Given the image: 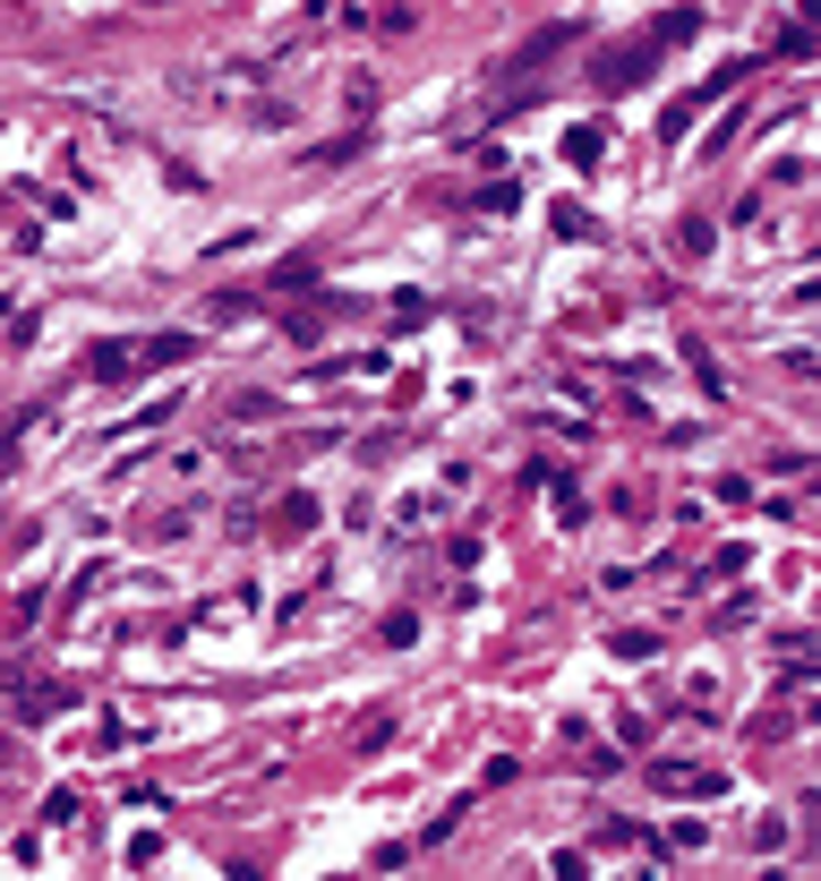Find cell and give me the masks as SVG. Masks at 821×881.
<instances>
[{
	"label": "cell",
	"instance_id": "16",
	"mask_svg": "<svg viewBox=\"0 0 821 881\" xmlns=\"http://www.w3.org/2000/svg\"><path fill=\"white\" fill-rule=\"evenodd\" d=\"M548 223H557L565 240H591V214H582V206H557V214H548Z\"/></svg>",
	"mask_w": 821,
	"mask_h": 881
},
{
	"label": "cell",
	"instance_id": "14",
	"mask_svg": "<svg viewBox=\"0 0 821 881\" xmlns=\"http://www.w3.org/2000/svg\"><path fill=\"white\" fill-rule=\"evenodd\" d=\"M599 839H608V848H642V830H633L624 814H608V821H599Z\"/></svg>",
	"mask_w": 821,
	"mask_h": 881
},
{
	"label": "cell",
	"instance_id": "15",
	"mask_svg": "<svg viewBox=\"0 0 821 881\" xmlns=\"http://www.w3.org/2000/svg\"><path fill=\"white\" fill-rule=\"evenodd\" d=\"M754 848H788V814H761L754 821Z\"/></svg>",
	"mask_w": 821,
	"mask_h": 881
},
{
	"label": "cell",
	"instance_id": "10",
	"mask_svg": "<svg viewBox=\"0 0 821 881\" xmlns=\"http://www.w3.org/2000/svg\"><path fill=\"white\" fill-rule=\"evenodd\" d=\"M428 317H436V300H428V292H402V300H394V317H386V326H394V334H420Z\"/></svg>",
	"mask_w": 821,
	"mask_h": 881
},
{
	"label": "cell",
	"instance_id": "2",
	"mask_svg": "<svg viewBox=\"0 0 821 881\" xmlns=\"http://www.w3.org/2000/svg\"><path fill=\"white\" fill-rule=\"evenodd\" d=\"M676 352H685V368L702 377V394H711V402H727V394H736V386H727V368L711 359V343H702V334H676Z\"/></svg>",
	"mask_w": 821,
	"mask_h": 881
},
{
	"label": "cell",
	"instance_id": "18",
	"mask_svg": "<svg viewBox=\"0 0 821 881\" xmlns=\"http://www.w3.org/2000/svg\"><path fill=\"white\" fill-rule=\"evenodd\" d=\"M608 651H617V659H651V651H659V633H617Z\"/></svg>",
	"mask_w": 821,
	"mask_h": 881
},
{
	"label": "cell",
	"instance_id": "20",
	"mask_svg": "<svg viewBox=\"0 0 821 881\" xmlns=\"http://www.w3.org/2000/svg\"><path fill=\"white\" fill-rule=\"evenodd\" d=\"M164 9H171V0H164Z\"/></svg>",
	"mask_w": 821,
	"mask_h": 881
},
{
	"label": "cell",
	"instance_id": "1",
	"mask_svg": "<svg viewBox=\"0 0 821 881\" xmlns=\"http://www.w3.org/2000/svg\"><path fill=\"white\" fill-rule=\"evenodd\" d=\"M265 77H274V61H214V69H189L180 95L206 103V112H249L265 95Z\"/></svg>",
	"mask_w": 821,
	"mask_h": 881
},
{
	"label": "cell",
	"instance_id": "3",
	"mask_svg": "<svg viewBox=\"0 0 821 881\" xmlns=\"http://www.w3.org/2000/svg\"><path fill=\"white\" fill-rule=\"evenodd\" d=\"M659 69V43H633V52H608L599 61V86H633V77H651Z\"/></svg>",
	"mask_w": 821,
	"mask_h": 881
},
{
	"label": "cell",
	"instance_id": "8",
	"mask_svg": "<svg viewBox=\"0 0 821 881\" xmlns=\"http://www.w3.org/2000/svg\"><path fill=\"white\" fill-rule=\"evenodd\" d=\"M565 43H573V27H548V34H530L523 52H514V69H539V61H557Z\"/></svg>",
	"mask_w": 821,
	"mask_h": 881
},
{
	"label": "cell",
	"instance_id": "4",
	"mask_svg": "<svg viewBox=\"0 0 821 881\" xmlns=\"http://www.w3.org/2000/svg\"><path fill=\"white\" fill-rule=\"evenodd\" d=\"M86 368H95L103 386H120V377H137V343H95V359H86Z\"/></svg>",
	"mask_w": 821,
	"mask_h": 881
},
{
	"label": "cell",
	"instance_id": "6",
	"mask_svg": "<svg viewBox=\"0 0 821 881\" xmlns=\"http://www.w3.org/2000/svg\"><path fill=\"white\" fill-rule=\"evenodd\" d=\"M317 531V496H283V514H274V539H308Z\"/></svg>",
	"mask_w": 821,
	"mask_h": 881
},
{
	"label": "cell",
	"instance_id": "7",
	"mask_svg": "<svg viewBox=\"0 0 821 881\" xmlns=\"http://www.w3.org/2000/svg\"><path fill=\"white\" fill-rule=\"evenodd\" d=\"M43 821H52V830H77V821H86V796H77V787H52V796H43Z\"/></svg>",
	"mask_w": 821,
	"mask_h": 881
},
{
	"label": "cell",
	"instance_id": "17",
	"mask_svg": "<svg viewBox=\"0 0 821 881\" xmlns=\"http://www.w3.org/2000/svg\"><path fill=\"white\" fill-rule=\"evenodd\" d=\"M343 103H351V112L368 120V103H377V77H343Z\"/></svg>",
	"mask_w": 821,
	"mask_h": 881
},
{
	"label": "cell",
	"instance_id": "12",
	"mask_svg": "<svg viewBox=\"0 0 821 881\" xmlns=\"http://www.w3.org/2000/svg\"><path fill=\"white\" fill-rule=\"evenodd\" d=\"M779 61H813V34H804V18H796V27L779 34Z\"/></svg>",
	"mask_w": 821,
	"mask_h": 881
},
{
	"label": "cell",
	"instance_id": "11",
	"mask_svg": "<svg viewBox=\"0 0 821 881\" xmlns=\"http://www.w3.org/2000/svg\"><path fill=\"white\" fill-rule=\"evenodd\" d=\"M120 805H129V814H155V805H164V787H155V779H129V787H120Z\"/></svg>",
	"mask_w": 821,
	"mask_h": 881
},
{
	"label": "cell",
	"instance_id": "5",
	"mask_svg": "<svg viewBox=\"0 0 821 881\" xmlns=\"http://www.w3.org/2000/svg\"><path fill=\"white\" fill-rule=\"evenodd\" d=\"M189 352H198V334H155V343L137 352V368H180Z\"/></svg>",
	"mask_w": 821,
	"mask_h": 881
},
{
	"label": "cell",
	"instance_id": "9",
	"mask_svg": "<svg viewBox=\"0 0 821 881\" xmlns=\"http://www.w3.org/2000/svg\"><path fill=\"white\" fill-rule=\"evenodd\" d=\"M676 258H685V265L711 258V214H685V223H676Z\"/></svg>",
	"mask_w": 821,
	"mask_h": 881
},
{
	"label": "cell",
	"instance_id": "19",
	"mask_svg": "<svg viewBox=\"0 0 821 881\" xmlns=\"http://www.w3.org/2000/svg\"><path fill=\"white\" fill-rule=\"evenodd\" d=\"M0 317H9V292H0Z\"/></svg>",
	"mask_w": 821,
	"mask_h": 881
},
{
	"label": "cell",
	"instance_id": "13",
	"mask_svg": "<svg viewBox=\"0 0 821 881\" xmlns=\"http://www.w3.org/2000/svg\"><path fill=\"white\" fill-rule=\"evenodd\" d=\"M206 317H214V326H240V317H249V300L223 292V300H206Z\"/></svg>",
	"mask_w": 821,
	"mask_h": 881
}]
</instances>
